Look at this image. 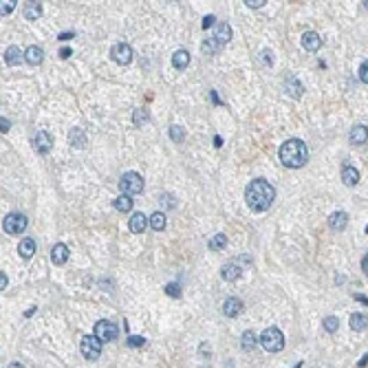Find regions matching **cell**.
<instances>
[{
	"label": "cell",
	"instance_id": "3957f363",
	"mask_svg": "<svg viewBox=\"0 0 368 368\" xmlns=\"http://www.w3.org/2000/svg\"><path fill=\"white\" fill-rule=\"evenodd\" d=\"M260 344H263V349L267 351V353H280V351L284 349V335H282L280 329L269 326V329H265L263 335H260Z\"/></svg>",
	"mask_w": 368,
	"mask_h": 368
},
{
	"label": "cell",
	"instance_id": "f35d334b",
	"mask_svg": "<svg viewBox=\"0 0 368 368\" xmlns=\"http://www.w3.org/2000/svg\"><path fill=\"white\" fill-rule=\"evenodd\" d=\"M14 7H16V2H14V0H7V2H2V7H0V11H2V16H5V14H11V11H14Z\"/></svg>",
	"mask_w": 368,
	"mask_h": 368
},
{
	"label": "cell",
	"instance_id": "d4e9b609",
	"mask_svg": "<svg viewBox=\"0 0 368 368\" xmlns=\"http://www.w3.org/2000/svg\"><path fill=\"white\" fill-rule=\"evenodd\" d=\"M5 62L11 64V67H14V64H20L22 62V51H20L18 47H9L5 51Z\"/></svg>",
	"mask_w": 368,
	"mask_h": 368
},
{
	"label": "cell",
	"instance_id": "d6986e66",
	"mask_svg": "<svg viewBox=\"0 0 368 368\" xmlns=\"http://www.w3.org/2000/svg\"><path fill=\"white\" fill-rule=\"evenodd\" d=\"M146 223H150V220H146V214H141V212H134V214L130 216L128 227H130V232H133V234H141V232L146 230Z\"/></svg>",
	"mask_w": 368,
	"mask_h": 368
},
{
	"label": "cell",
	"instance_id": "e0dca14e",
	"mask_svg": "<svg viewBox=\"0 0 368 368\" xmlns=\"http://www.w3.org/2000/svg\"><path fill=\"white\" fill-rule=\"evenodd\" d=\"M214 40L223 47V44H227L232 40V27L227 22H218L214 29Z\"/></svg>",
	"mask_w": 368,
	"mask_h": 368
},
{
	"label": "cell",
	"instance_id": "52a82bcc",
	"mask_svg": "<svg viewBox=\"0 0 368 368\" xmlns=\"http://www.w3.org/2000/svg\"><path fill=\"white\" fill-rule=\"evenodd\" d=\"M24 227H27V216H24V214H18V212H14V214L5 216V220H2V230H5L9 236L22 234Z\"/></svg>",
	"mask_w": 368,
	"mask_h": 368
},
{
	"label": "cell",
	"instance_id": "bcb514c9",
	"mask_svg": "<svg viewBox=\"0 0 368 368\" xmlns=\"http://www.w3.org/2000/svg\"><path fill=\"white\" fill-rule=\"evenodd\" d=\"M7 282H9V280H7V276H5V273H0V289H2V291L7 289Z\"/></svg>",
	"mask_w": 368,
	"mask_h": 368
},
{
	"label": "cell",
	"instance_id": "816d5d0a",
	"mask_svg": "<svg viewBox=\"0 0 368 368\" xmlns=\"http://www.w3.org/2000/svg\"><path fill=\"white\" fill-rule=\"evenodd\" d=\"M73 35H75V33H62V35H60V38H58V40H71V38H73Z\"/></svg>",
	"mask_w": 368,
	"mask_h": 368
},
{
	"label": "cell",
	"instance_id": "f6af8a7d",
	"mask_svg": "<svg viewBox=\"0 0 368 368\" xmlns=\"http://www.w3.org/2000/svg\"><path fill=\"white\" fill-rule=\"evenodd\" d=\"M355 300L362 302L364 306H368V298H366V296H362V293H355Z\"/></svg>",
	"mask_w": 368,
	"mask_h": 368
},
{
	"label": "cell",
	"instance_id": "4316f807",
	"mask_svg": "<svg viewBox=\"0 0 368 368\" xmlns=\"http://www.w3.org/2000/svg\"><path fill=\"white\" fill-rule=\"evenodd\" d=\"M368 326V316L364 313H353L351 316V329L353 331H364Z\"/></svg>",
	"mask_w": 368,
	"mask_h": 368
},
{
	"label": "cell",
	"instance_id": "f1b7e54d",
	"mask_svg": "<svg viewBox=\"0 0 368 368\" xmlns=\"http://www.w3.org/2000/svg\"><path fill=\"white\" fill-rule=\"evenodd\" d=\"M150 227L152 230H157V232H161L163 227H166V214L163 212H154V214H150Z\"/></svg>",
	"mask_w": 368,
	"mask_h": 368
},
{
	"label": "cell",
	"instance_id": "b9f144b4",
	"mask_svg": "<svg viewBox=\"0 0 368 368\" xmlns=\"http://www.w3.org/2000/svg\"><path fill=\"white\" fill-rule=\"evenodd\" d=\"M212 24H214V16H205L203 18V29H210Z\"/></svg>",
	"mask_w": 368,
	"mask_h": 368
},
{
	"label": "cell",
	"instance_id": "2e32d148",
	"mask_svg": "<svg viewBox=\"0 0 368 368\" xmlns=\"http://www.w3.org/2000/svg\"><path fill=\"white\" fill-rule=\"evenodd\" d=\"M68 256H71V251H68V247L64 243H58V245H53L51 249V260L55 265H64L68 260Z\"/></svg>",
	"mask_w": 368,
	"mask_h": 368
},
{
	"label": "cell",
	"instance_id": "83f0119b",
	"mask_svg": "<svg viewBox=\"0 0 368 368\" xmlns=\"http://www.w3.org/2000/svg\"><path fill=\"white\" fill-rule=\"evenodd\" d=\"M113 205H115V210H119V212H130L133 210V199L126 196V194H121V196H117L115 201H113Z\"/></svg>",
	"mask_w": 368,
	"mask_h": 368
},
{
	"label": "cell",
	"instance_id": "9a60e30c",
	"mask_svg": "<svg viewBox=\"0 0 368 368\" xmlns=\"http://www.w3.org/2000/svg\"><path fill=\"white\" fill-rule=\"evenodd\" d=\"M346 225H349V214H346V212H333V214L329 216V227L333 232L346 230Z\"/></svg>",
	"mask_w": 368,
	"mask_h": 368
},
{
	"label": "cell",
	"instance_id": "836d02e7",
	"mask_svg": "<svg viewBox=\"0 0 368 368\" xmlns=\"http://www.w3.org/2000/svg\"><path fill=\"white\" fill-rule=\"evenodd\" d=\"M170 137H172V141L181 144L183 139H185V133H183L181 126H170Z\"/></svg>",
	"mask_w": 368,
	"mask_h": 368
},
{
	"label": "cell",
	"instance_id": "6da1fadb",
	"mask_svg": "<svg viewBox=\"0 0 368 368\" xmlns=\"http://www.w3.org/2000/svg\"><path fill=\"white\" fill-rule=\"evenodd\" d=\"M273 199H276V190L269 181L265 179H253L247 187H245V201H247L251 212H265L271 207Z\"/></svg>",
	"mask_w": 368,
	"mask_h": 368
},
{
	"label": "cell",
	"instance_id": "ac0fdd59",
	"mask_svg": "<svg viewBox=\"0 0 368 368\" xmlns=\"http://www.w3.org/2000/svg\"><path fill=\"white\" fill-rule=\"evenodd\" d=\"M342 181H344V185H349V187L357 185V183H359L357 167H353V166H349V163H346V166L342 167Z\"/></svg>",
	"mask_w": 368,
	"mask_h": 368
},
{
	"label": "cell",
	"instance_id": "7bdbcfd3",
	"mask_svg": "<svg viewBox=\"0 0 368 368\" xmlns=\"http://www.w3.org/2000/svg\"><path fill=\"white\" fill-rule=\"evenodd\" d=\"M9 119H5V117H2V119H0V130H2V133H7V130H9Z\"/></svg>",
	"mask_w": 368,
	"mask_h": 368
},
{
	"label": "cell",
	"instance_id": "db71d44e",
	"mask_svg": "<svg viewBox=\"0 0 368 368\" xmlns=\"http://www.w3.org/2000/svg\"><path fill=\"white\" fill-rule=\"evenodd\" d=\"M302 366H304V362H298V364H296V366H293V368H302Z\"/></svg>",
	"mask_w": 368,
	"mask_h": 368
},
{
	"label": "cell",
	"instance_id": "7402d4cb",
	"mask_svg": "<svg viewBox=\"0 0 368 368\" xmlns=\"http://www.w3.org/2000/svg\"><path fill=\"white\" fill-rule=\"evenodd\" d=\"M24 60H27V62L29 64H40L44 60V51L40 47H35V44H31L29 49H27V51H24Z\"/></svg>",
	"mask_w": 368,
	"mask_h": 368
},
{
	"label": "cell",
	"instance_id": "4fadbf2b",
	"mask_svg": "<svg viewBox=\"0 0 368 368\" xmlns=\"http://www.w3.org/2000/svg\"><path fill=\"white\" fill-rule=\"evenodd\" d=\"M240 311H243V300H240V298L230 296L227 300H225V304H223V313H225L227 318H236V316H240Z\"/></svg>",
	"mask_w": 368,
	"mask_h": 368
},
{
	"label": "cell",
	"instance_id": "30bf717a",
	"mask_svg": "<svg viewBox=\"0 0 368 368\" xmlns=\"http://www.w3.org/2000/svg\"><path fill=\"white\" fill-rule=\"evenodd\" d=\"M33 146L40 154H47L49 150L53 148V137L47 133V130H40V133H35V137H33Z\"/></svg>",
	"mask_w": 368,
	"mask_h": 368
},
{
	"label": "cell",
	"instance_id": "f5cc1de1",
	"mask_svg": "<svg viewBox=\"0 0 368 368\" xmlns=\"http://www.w3.org/2000/svg\"><path fill=\"white\" fill-rule=\"evenodd\" d=\"M7 368H24V366H22V364H18V362H14V364H9Z\"/></svg>",
	"mask_w": 368,
	"mask_h": 368
},
{
	"label": "cell",
	"instance_id": "d590c367",
	"mask_svg": "<svg viewBox=\"0 0 368 368\" xmlns=\"http://www.w3.org/2000/svg\"><path fill=\"white\" fill-rule=\"evenodd\" d=\"M146 339L141 337V335H128V346H134V349H139V346H144Z\"/></svg>",
	"mask_w": 368,
	"mask_h": 368
},
{
	"label": "cell",
	"instance_id": "60d3db41",
	"mask_svg": "<svg viewBox=\"0 0 368 368\" xmlns=\"http://www.w3.org/2000/svg\"><path fill=\"white\" fill-rule=\"evenodd\" d=\"M263 62L269 64V67L273 64V53H271V51H263Z\"/></svg>",
	"mask_w": 368,
	"mask_h": 368
},
{
	"label": "cell",
	"instance_id": "8fae6325",
	"mask_svg": "<svg viewBox=\"0 0 368 368\" xmlns=\"http://www.w3.org/2000/svg\"><path fill=\"white\" fill-rule=\"evenodd\" d=\"M284 91H287L293 100H300L302 93H304V86L300 84V80H298L296 75H287L284 77Z\"/></svg>",
	"mask_w": 368,
	"mask_h": 368
},
{
	"label": "cell",
	"instance_id": "4dcf8cb0",
	"mask_svg": "<svg viewBox=\"0 0 368 368\" xmlns=\"http://www.w3.org/2000/svg\"><path fill=\"white\" fill-rule=\"evenodd\" d=\"M225 245H227V236L225 234H216L214 238L210 240V249L212 251H218V249H223Z\"/></svg>",
	"mask_w": 368,
	"mask_h": 368
},
{
	"label": "cell",
	"instance_id": "603a6c76",
	"mask_svg": "<svg viewBox=\"0 0 368 368\" xmlns=\"http://www.w3.org/2000/svg\"><path fill=\"white\" fill-rule=\"evenodd\" d=\"M18 253L22 258H31L35 253V240L33 238H22V243L18 245Z\"/></svg>",
	"mask_w": 368,
	"mask_h": 368
},
{
	"label": "cell",
	"instance_id": "f546056e",
	"mask_svg": "<svg viewBox=\"0 0 368 368\" xmlns=\"http://www.w3.org/2000/svg\"><path fill=\"white\" fill-rule=\"evenodd\" d=\"M322 326H324L326 333H335V331L339 329V320L335 316H329V318H324V320H322Z\"/></svg>",
	"mask_w": 368,
	"mask_h": 368
},
{
	"label": "cell",
	"instance_id": "5b68a950",
	"mask_svg": "<svg viewBox=\"0 0 368 368\" xmlns=\"http://www.w3.org/2000/svg\"><path fill=\"white\" fill-rule=\"evenodd\" d=\"M119 187H121V192H124L126 196L139 194V192L144 190V179H141V174L139 172H126L124 177H121V181H119Z\"/></svg>",
	"mask_w": 368,
	"mask_h": 368
},
{
	"label": "cell",
	"instance_id": "8992f818",
	"mask_svg": "<svg viewBox=\"0 0 368 368\" xmlns=\"http://www.w3.org/2000/svg\"><path fill=\"white\" fill-rule=\"evenodd\" d=\"M80 351H82V355H84L86 359L95 362V359L101 355V342L95 337V335H84L82 342H80Z\"/></svg>",
	"mask_w": 368,
	"mask_h": 368
},
{
	"label": "cell",
	"instance_id": "5bb4252c",
	"mask_svg": "<svg viewBox=\"0 0 368 368\" xmlns=\"http://www.w3.org/2000/svg\"><path fill=\"white\" fill-rule=\"evenodd\" d=\"M349 141L353 146L366 144V141H368V128H366V126H362V124L353 126V128H351V133H349Z\"/></svg>",
	"mask_w": 368,
	"mask_h": 368
},
{
	"label": "cell",
	"instance_id": "ee69618b",
	"mask_svg": "<svg viewBox=\"0 0 368 368\" xmlns=\"http://www.w3.org/2000/svg\"><path fill=\"white\" fill-rule=\"evenodd\" d=\"M71 53H73L71 47H64L62 51H60V55H62V60H67V58H71Z\"/></svg>",
	"mask_w": 368,
	"mask_h": 368
},
{
	"label": "cell",
	"instance_id": "ab89813d",
	"mask_svg": "<svg viewBox=\"0 0 368 368\" xmlns=\"http://www.w3.org/2000/svg\"><path fill=\"white\" fill-rule=\"evenodd\" d=\"M245 5H247L249 9H260V7L265 5V0H245Z\"/></svg>",
	"mask_w": 368,
	"mask_h": 368
},
{
	"label": "cell",
	"instance_id": "1f68e13d",
	"mask_svg": "<svg viewBox=\"0 0 368 368\" xmlns=\"http://www.w3.org/2000/svg\"><path fill=\"white\" fill-rule=\"evenodd\" d=\"M144 121H148V110L137 108V110L133 113V124H134V126H141Z\"/></svg>",
	"mask_w": 368,
	"mask_h": 368
},
{
	"label": "cell",
	"instance_id": "277c9868",
	"mask_svg": "<svg viewBox=\"0 0 368 368\" xmlns=\"http://www.w3.org/2000/svg\"><path fill=\"white\" fill-rule=\"evenodd\" d=\"M93 335L100 339L101 344H104V342H113V339L119 337V326H117L115 322L100 320V322L95 324V329H93Z\"/></svg>",
	"mask_w": 368,
	"mask_h": 368
},
{
	"label": "cell",
	"instance_id": "e575fe53",
	"mask_svg": "<svg viewBox=\"0 0 368 368\" xmlns=\"http://www.w3.org/2000/svg\"><path fill=\"white\" fill-rule=\"evenodd\" d=\"M166 293L170 298H181V287H179L177 282H170V284H166Z\"/></svg>",
	"mask_w": 368,
	"mask_h": 368
},
{
	"label": "cell",
	"instance_id": "44dd1931",
	"mask_svg": "<svg viewBox=\"0 0 368 368\" xmlns=\"http://www.w3.org/2000/svg\"><path fill=\"white\" fill-rule=\"evenodd\" d=\"M68 144H71L73 148H84V146H86V133L82 128H73L71 133H68Z\"/></svg>",
	"mask_w": 368,
	"mask_h": 368
},
{
	"label": "cell",
	"instance_id": "f907efd6",
	"mask_svg": "<svg viewBox=\"0 0 368 368\" xmlns=\"http://www.w3.org/2000/svg\"><path fill=\"white\" fill-rule=\"evenodd\" d=\"M212 101H214V104H223V101H220V97L216 95V91H212Z\"/></svg>",
	"mask_w": 368,
	"mask_h": 368
},
{
	"label": "cell",
	"instance_id": "8d00e7d4",
	"mask_svg": "<svg viewBox=\"0 0 368 368\" xmlns=\"http://www.w3.org/2000/svg\"><path fill=\"white\" fill-rule=\"evenodd\" d=\"M161 205L163 207H177V201H174L172 194H163L161 196Z\"/></svg>",
	"mask_w": 368,
	"mask_h": 368
},
{
	"label": "cell",
	"instance_id": "ba28073f",
	"mask_svg": "<svg viewBox=\"0 0 368 368\" xmlns=\"http://www.w3.org/2000/svg\"><path fill=\"white\" fill-rule=\"evenodd\" d=\"M240 263H251V258H249V256H243V258H236V260H232V263H225L223 269H220V276H223L225 280H230V282L238 280V278L243 276V267H240Z\"/></svg>",
	"mask_w": 368,
	"mask_h": 368
},
{
	"label": "cell",
	"instance_id": "d6a6232c",
	"mask_svg": "<svg viewBox=\"0 0 368 368\" xmlns=\"http://www.w3.org/2000/svg\"><path fill=\"white\" fill-rule=\"evenodd\" d=\"M218 49H220V44L216 42L214 38H212V40H205V42H203V53H205V55H214Z\"/></svg>",
	"mask_w": 368,
	"mask_h": 368
},
{
	"label": "cell",
	"instance_id": "c3c4849f",
	"mask_svg": "<svg viewBox=\"0 0 368 368\" xmlns=\"http://www.w3.org/2000/svg\"><path fill=\"white\" fill-rule=\"evenodd\" d=\"M366 364H368V353L364 355L362 359H359V362H357V366H359V368H364V366H366Z\"/></svg>",
	"mask_w": 368,
	"mask_h": 368
},
{
	"label": "cell",
	"instance_id": "7c38bea8",
	"mask_svg": "<svg viewBox=\"0 0 368 368\" xmlns=\"http://www.w3.org/2000/svg\"><path fill=\"white\" fill-rule=\"evenodd\" d=\"M300 42H302V47H304L306 51H311V53H316L318 49L322 47V38L316 33V31H304Z\"/></svg>",
	"mask_w": 368,
	"mask_h": 368
},
{
	"label": "cell",
	"instance_id": "11a10c76",
	"mask_svg": "<svg viewBox=\"0 0 368 368\" xmlns=\"http://www.w3.org/2000/svg\"><path fill=\"white\" fill-rule=\"evenodd\" d=\"M364 7H366V9H368V0H366V2H364Z\"/></svg>",
	"mask_w": 368,
	"mask_h": 368
},
{
	"label": "cell",
	"instance_id": "7a4b0ae2",
	"mask_svg": "<svg viewBox=\"0 0 368 368\" xmlns=\"http://www.w3.org/2000/svg\"><path fill=\"white\" fill-rule=\"evenodd\" d=\"M278 157H280L282 166L298 170V167H302L309 161V148H306L302 139H287L278 150Z\"/></svg>",
	"mask_w": 368,
	"mask_h": 368
},
{
	"label": "cell",
	"instance_id": "7dc6e473",
	"mask_svg": "<svg viewBox=\"0 0 368 368\" xmlns=\"http://www.w3.org/2000/svg\"><path fill=\"white\" fill-rule=\"evenodd\" d=\"M362 269H364V273L368 276V253L364 256V260H362Z\"/></svg>",
	"mask_w": 368,
	"mask_h": 368
},
{
	"label": "cell",
	"instance_id": "484cf974",
	"mask_svg": "<svg viewBox=\"0 0 368 368\" xmlns=\"http://www.w3.org/2000/svg\"><path fill=\"white\" fill-rule=\"evenodd\" d=\"M40 16H42V5L40 2H29L24 7V18L27 20H38Z\"/></svg>",
	"mask_w": 368,
	"mask_h": 368
},
{
	"label": "cell",
	"instance_id": "cb8c5ba5",
	"mask_svg": "<svg viewBox=\"0 0 368 368\" xmlns=\"http://www.w3.org/2000/svg\"><path fill=\"white\" fill-rule=\"evenodd\" d=\"M258 335L253 333V331H245L243 333V337H240V344H243V349L245 351H253L256 346H258Z\"/></svg>",
	"mask_w": 368,
	"mask_h": 368
},
{
	"label": "cell",
	"instance_id": "ffe728a7",
	"mask_svg": "<svg viewBox=\"0 0 368 368\" xmlns=\"http://www.w3.org/2000/svg\"><path fill=\"white\" fill-rule=\"evenodd\" d=\"M172 64H174V68H179V71L187 68L190 67V51H187V49H179V51H174Z\"/></svg>",
	"mask_w": 368,
	"mask_h": 368
},
{
	"label": "cell",
	"instance_id": "681fc988",
	"mask_svg": "<svg viewBox=\"0 0 368 368\" xmlns=\"http://www.w3.org/2000/svg\"><path fill=\"white\" fill-rule=\"evenodd\" d=\"M214 146H216V148H220V146H223V137H218V134H216V137H214Z\"/></svg>",
	"mask_w": 368,
	"mask_h": 368
},
{
	"label": "cell",
	"instance_id": "74e56055",
	"mask_svg": "<svg viewBox=\"0 0 368 368\" xmlns=\"http://www.w3.org/2000/svg\"><path fill=\"white\" fill-rule=\"evenodd\" d=\"M359 80H362L364 84H368V60L359 67Z\"/></svg>",
	"mask_w": 368,
	"mask_h": 368
},
{
	"label": "cell",
	"instance_id": "9f6ffc18",
	"mask_svg": "<svg viewBox=\"0 0 368 368\" xmlns=\"http://www.w3.org/2000/svg\"><path fill=\"white\" fill-rule=\"evenodd\" d=\"M366 234H368V225H366Z\"/></svg>",
	"mask_w": 368,
	"mask_h": 368
},
{
	"label": "cell",
	"instance_id": "9c48e42d",
	"mask_svg": "<svg viewBox=\"0 0 368 368\" xmlns=\"http://www.w3.org/2000/svg\"><path fill=\"white\" fill-rule=\"evenodd\" d=\"M110 58L115 60L117 64H121V67H126V64H130V62H133V49H130L128 44L119 42V44H115V47L110 49Z\"/></svg>",
	"mask_w": 368,
	"mask_h": 368
}]
</instances>
